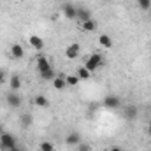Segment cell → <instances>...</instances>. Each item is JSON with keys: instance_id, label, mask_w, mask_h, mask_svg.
<instances>
[{"instance_id": "obj_11", "label": "cell", "mask_w": 151, "mask_h": 151, "mask_svg": "<svg viewBox=\"0 0 151 151\" xmlns=\"http://www.w3.org/2000/svg\"><path fill=\"white\" fill-rule=\"evenodd\" d=\"M9 51H11V56L14 58V60H21L23 56H25V49H23V46L21 44H12L11 47H9Z\"/></svg>"}, {"instance_id": "obj_17", "label": "cell", "mask_w": 151, "mask_h": 151, "mask_svg": "<svg viewBox=\"0 0 151 151\" xmlns=\"http://www.w3.org/2000/svg\"><path fill=\"white\" fill-rule=\"evenodd\" d=\"M76 76L81 79V81H88L90 77H91V72L84 67V65H81V67H77V70H76Z\"/></svg>"}, {"instance_id": "obj_6", "label": "cell", "mask_w": 151, "mask_h": 151, "mask_svg": "<svg viewBox=\"0 0 151 151\" xmlns=\"http://www.w3.org/2000/svg\"><path fill=\"white\" fill-rule=\"evenodd\" d=\"M5 102H7L11 107H19V106L23 104V99H21L19 91H9V93L5 95Z\"/></svg>"}, {"instance_id": "obj_2", "label": "cell", "mask_w": 151, "mask_h": 151, "mask_svg": "<svg viewBox=\"0 0 151 151\" xmlns=\"http://www.w3.org/2000/svg\"><path fill=\"white\" fill-rule=\"evenodd\" d=\"M0 146H2V150H5V151H11L12 148H16V146H18L16 135H12V134H9V132H4V134L0 135Z\"/></svg>"}, {"instance_id": "obj_22", "label": "cell", "mask_w": 151, "mask_h": 151, "mask_svg": "<svg viewBox=\"0 0 151 151\" xmlns=\"http://www.w3.org/2000/svg\"><path fill=\"white\" fill-rule=\"evenodd\" d=\"M32 116L30 114H23L21 118H19V125H21V128H28L30 125H32Z\"/></svg>"}, {"instance_id": "obj_5", "label": "cell", "mask_w": 151, "mask_h": 151, "mask_svg": "<svg viewBox=\"0 0 151 151\" xmlns=\"http://www.w3.org/2000/svg\"><path fill=\"white\" fill-rule=\"evenodd\" d=\"M79 53H81V46H79V42H70V44L65 47V51H63L65 58H69V60H76V58L79 56Z\"/></svg>"}, {"instance_id": "obj_3", "label": "cell", "mask_w": 151, "mask_h": 151, "mask_svg": "<svg viewBox=\"0 0 151 151\" xmlns=\"http://www.w3.org/2000/svg\"><path fill=\"white\" fill-rule=\"evenodd\" d=\"M76 23H77V28H79L81 32L91 34V32H95V30H97V21H95L93 18L84 19V21H76Z\"/></svg>"}, {"instance_id": "obj_12", "label": "cell", "mask_w": 151, "mask_h": 151, "mask_svg": "<svg viewBox=\"0 0 151 151\" xmlns=\"http://www.w3.org/2000/svg\"><path fill=\"white\" fill-rule=\"evenodd\" d=\"M28 44H30L35 51H42V49H44V39L39 37V35H35V34L28 37Z\"/></svg>"}, {"instance_id": "obj_29", "label": "cell", "mask_w": 151, "mask_h": 151, "mask_svg": "<svg viewBox=\"0 0 151 151\" xmlns=\"http://www.w3.org/2000/svg\"><path fill=\"white\" fill-rule=\"evenodd\" d=\"M148 132H150V135H151V125H150V128H148Z\"/></svg>"}, {"instance_id": "obj_28", "label": "cell", "mask_w": 151, "mask_h": 151, "mask_svg": "<svg viewBox=\"0 0 151 151\" xmlns=\"http://www.w3.org/2000/svg\"><path fill=\"white\" fill-rule=\"evenodd\" d=\"M4 132H5V130H4V127H2V125H0V135H2V134H4Z\"/></svg>"}, {"instance_id": "obj_20", "label": "cell", "mask_w": 151, "mask_h": 151, "mask_svg": "<svg viewBox=\"0 0 151 151\" xmlns=\"http://www.w3.org/2000/svg\"><path fill=\"white\" fill-rule=\"evenodd\" d=\"M39 76H40V79H42V81H53V79L56 77V72H55V69H53V67H49L47 70L40 72Z\"/></svg>"}, {"instance_id": "obj_7", "label": "cell", "mask_w": 151, "mask_h": 151, "mask_svg": "<svg viewBox=\"0 0 151 151\" xmlns=\"http://www.w3.org/2000/svg\"><path fill=\"white\" fill-rule=\"evenodd\" d=\"M76 9H77V5H74V4H63L62 5V16L65 19H76Z\"/></svg>"}, {"instance_id": "obj_24", "label": "cell", "mask_w": 151, "mask_h": 151, "mask_svg": "<svg viewBox=\"0 0 151 151\" xmlns=\"http://www.w3.org/2000/svg\"><path fill=\"white\" fill-rule=\"evenodd\" d=\"M76 150L77 151H91V146L86 144V142H79V144L76 146Z\"/></svg>"}, {"instance_id": "obj_4", "label": "cell", "mask_w": 151, "mask_h": 151, "mask_svg": "<svg viewBox=\"0 0 151 151\" xmlns=\"http://www.w3.org/2000/svg\"><path fill=\"white\" fill-rule=\"evenodd\" d=\"M102 104L106 109H118V107H121V99L118 95H106Z\"/></svg>"}, {"instance_id": "obj_15", "label": "cell", "mask_w": 151, "mask_h": 151, "mask_svg": "<svg viewBox=\"0 0 151 151\" xmlns=\"http://www.w3.org/2000/svg\"><path fill=\"white\" fill-rule=\"evenodd\" d=\"M99 44H100V47H104V49H111L113 44H114V40L109 34H100V35H99Z\"/></svg>"}, {"instance_id": "obj_1", "label": "cell", "mask_w": 151, "mask_h": 151, "mask_svg": "<svg viewBox=\"0 0 151 151\" xmlns=\"http://www.w3.org/2000/svg\"><path fill=\"white\" fill-rule=\"evenodd\" d=\"M104 63H106V60H104V56H102L100 53H91L90 56H86V60H84V63H83V65H84L91 74H93V72H97Z\"/></svg>"}, {"instance_id": "obj_27", "label": "cell", "mask_w": 151, "mask_h": 151, "mask_svg": "<svg viewBox=\"0 0 151 151\" xmlns=\"http://www.w3.org/2000/svg\"><path fill=\"white\" fill-rule=\"evenodd\" d=\"M11 151H25L23 150V148H21V146H19V144H18V146H16V148H12V150Z\"/></svg>"}, {"instance_id": "obj_23", "label": "cell", "mask_w": 151, "mask_h": 151, "mask_svg": "<svg viewBox=\"0 0 151 151\" xmlns=\"http://www.w3.org/2000/svg\"><path fill=\"white\" fill-rule=\"evenodd\" d=\"M137 5L141 11H150L151 9V0H137Z\"/></svg>"}, {"instance_id": "obj_18", "label": "cell", "mask_w": 151, "mask_h": 151, "mask_svg": "<svg viewBox=\"0 0 151 151\" xmlns=\"http://www.w3.org/2000/svg\"><path fill=\"white\" fill-rule=\"evenodd\" d=\"M137 114H139V111H137V107H135V106H127V107H125V111H123V116H125L127 119H135V118H137Z\"/></svg>"}, {"instance_id": "obj_25", "label": "cell", "mask_w": 151, "mask_h": 151, "mask_svg": "<svg viewBox=\"0 0 151 151\" xmlns=\"http://www.w3.org/2000/svg\"><path fill=\"white\" fill-rule=\"evenodd\" d=\"M107 151H123V150H121L119 146H111V148H109Z\"/></svg>"}, {"instance_id": "obj_16", "label": "cell", "mask_w": 151, "mask_h": 151, "mask_svg": "<svg viewBox=\"0 0 151 151\" xmlns=\"http://www.w3.org/2000/svg\"><path fill=\"white\" fill-rule=\"evenodd\" d=\"M34 104H35V107H40V109L49 107V99L46 95H35L34 97Z\"/></svg>"}, {"instance_id": "obj_10", "label": "cell", "mask_w": 151, "mask_h": 151, "mask_svg": "<svg viewBox=\"0 0 151 151\" xmlns=\"http://www.w3.org/2000/svg\"><path fill=\"white\" fill-rule=\"evenodd\" d=\"M53 83V88L62 91V90H67V81H65V74H56V77L51 81Z\"/></svg>"}, {"instance_id": "obj_26", "label": "cell", "mask_w": 151, "mask_h": 151, "mask_svg": "<svg viewBox=\"0 0 151 151\" xmlns=\"http://www.w3.org/2000/svg\"><path fill=\"white\" fill-rule=\"evenodd\" d=\"M4 79H5V72H4V70H2V69H0V83H2V81H4Z\"/></svg>"}, {"instance_id": "obj_9", "label": "cell", "mask_w": 151, "mask_h": 151, "mask_svg": "<svg viewBox=\"0 0 151 151\" xmlns=\"http://www.w3.org/2000/svg\"><path fill=\"white\" fill-rule=\"evenodd\" d=\"M49 67H53L51 65V62H49V58L47 56H39L37 60H35V69H37V72H44V70H47Z\"/></svg>"}, {"instance_id": "obj_13", "label": "cell", "mask_w": 151, "mask_h": 151, "mask_svg": "<svg viewBox=\"0 0 151 151\" xmlns=\"http://www.w3.org/2000/svg\"><path fill=\"white\" fill-rule=\"evenodd\" d=\"M90 18H91V12L86 7H83V5H77V9H76V21H84V19H90Z\"/></svg>"}, {"instance_id": "obj_14", "label": "cell", "mask_w": 151, "mask_h": 151, "mask_svg": "<svg viewBox=\"0 0 151 151\" xmlns=\"http://www.w3.org/2000/svg\"><path fill=\"white\" fill-rule=\"evenodd\" d=\"M21 84H23V81H21V77L18 74H12L9 77V88H11V91H19Z\"/></svg>"}, {"instance_id": "obj_8", "label": "cell", "mask_w": 151, "mask_h": 151, "mask_svg": "<svg viewBox=\"0 0 151 151\" xmlns=\"http://www.w3.org/2000/svg\"><path fill=\"white\" fill-rule=\"evenodd\" d=\"M79 142H83V139H81V134L79 132H69L67 134V137H65V144L67 146H70V148H76Z\"/></svg>"}, {"instance_id": "obj_21", "label": "cell", "mask_w": 151, "mask_h": 151, "mask_svg": "<svg viewBox=\"0 0 151 151\" xmlns=\"http://www.w3.org/2000/svg\"><path fill=\"white\" fill-rule=\"evenodd\" d=\"M39 150L40 151H56V146L51 142V141H42L39 144Z\"/></svg>"}, {"instance_id": "obj_19", "label": "cell", "mask_w": 151, "mask_h": 151, "mask_svg": "<svg viewBox=\"0 0 151 151\" xmlns=\"http://www.w3.org/2000/svg\"><path fill=\"white\" fill-rule=\"evenodd\" d=\"M65 81H67V88H76L81 83V79L76 74H65Z\"/></svg>"}]
</instances>
